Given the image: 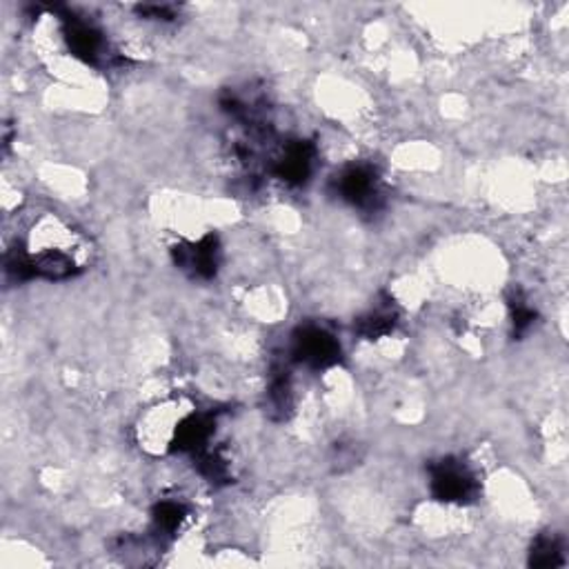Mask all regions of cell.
Returning a JSON list of instances; mask_svg holds the SVG:
<instances>
[{"mask_svg": "<svg viewBox=\"0 0 569 569\" xmlns=\"http://www.w3.org/2000/svg\"><path fill=\"white\" fill-rule=\"evenodd\" d=\"M316 148L307 140H292L271 159L269 172L288 185H303L314 172Z\"/></svg>", "mask_w": 569, "mask_h": 569, "instance_id": "cell-5", "label": "cell"}, {"mask_svg": "<svg viewBox=\"0 0 569 569\" xmlns=\"http://www.w3.org/2000/svg\"><path fill=\"white\" fill-rule=\"evenodd\" d=\"M512 325H514V334L523 336L525 332L532 329V325L536 323V312L527 305V301H523V297H514L512 303Z\"/></svg>", "mask_w": 569, "mask_h": 569, "instance_id": "cell-11", "label": "cell"}, {"mask_svg": "<svg viewBox=\"0 0 569 569\" xmlns=\"http://www.w3.org/2000/svg\"><path fill=\"white\" fill-rule=\"evenodd\" d=\"M65 40L77 58L85 60L88 65H101L109 60V45L101 30H96L92 23H85L81 19H67L65 25Z\"/></svg>", "mask_w": 569, "mask_h": 569, "instance_id": "cell-6", "label": "cell"}, {"mask_svg": "<svg viewBox=\"0 0 569 569\" xmlns=\"http://www.w3.org/2000/svg\"><path fill=\"white\" fill-rule=\"evenodd\" d=\"M187 516H189V510L181 501H161L152 512L154 536L159 541L174 538L183 530Z\"/></svg>", "mask_w": 569, "mask_h": 569, "instance_id": "cell-7", "label": "cell"}, {"mask_svg": "<svg viewBox=\"0 0 569 569\" xmlns=\"http://www.w3.org/2000/svg\"><path fill=\"white\" fill-rule=\"evenodd\" d=\"M562 543L556 534H541L530 551V565L534 567H560L562 558Z\"/></svg>", "mask_w": 569, "mask_h": 569, "instance_id": "cell-10", "label": "cell"}, {"mask_svg": "<svg viewBox=\"0 0 569 569\" xmlns=\"http://www.w3.org/2000/svg\"><path fill=\"white\" fill-rule=\"evenodd\" d=\"M267 405L269 411L278 418H288V414L294 407V390H292V381L290 374L284 370H276L271 381H269V390H267Z\"/></svg>", "mask_w": 569, "mask_h": 569, "instance_id": "cell-9", "label": "cell"}, {"mask_svg": "<svg viewBox=\"0 0 569 569\" xmlns=\"http://www.w3.org/2000/svg\"><path fill=\"white\" fill-rule=\"evenodd\" d=\"M178 269L191 278H213L221 265V243L219 236L207 234L200 241H185L172 249Z\"/></svg>", "mask_w": 569, "mask_h": 569, "instance_id": "cell-4", "label": "cell"}, {"mask_svg": "<svg viewBox=\"0 0 569 569\" xmlns=\"http://www.w3.org/2000/svg\"><path fill=\"white\" fill-rule=\"evenodd\" d=\"M334 191L356 209L372 211L381 205V178L372 165H349L334 178Z\"/></svg>", "mask_w": 569, "mask_h": 569, "instance_id": "cell-2", "label": "cell"}, {"mask_svg": "<svg viewBox=\"0 0 569 569\" xmlns=\"http://www.w3.org/2000/svg\"><path fill=\"white\" fill-rule=\"evenodd\" d=\"M430 487L437 501L467 506L478 496V478L461 458H441L430 467Z\"/></svg>", "mask_w": 569, "mask_h": 569, "instance_id": "cell-1", "label": "cell"}, {"mask_svg": "<svg viewBox=\"0 0 569 569\" xmlns=\"http://www.w3.org/2000/svg\"><path fill=\"white\" fill-rule=\"evenodd\" d=\"M396 323H398L396 307L392 303H381L372 312H368L356 327H359L361 336H365L370 340H376V338H383V336L392 334Z\"/></svg>", "mask_w": 569, "mask_h": 569, "instance_id": "cell-8", "label": "cell"}, {"mask_svg": "<svg viewBox=\"0 0 569 569\" xmlns=\"http://www.w3.org/2000/svg\"><path fill=\"white\" fill-rule=\"evenodd\" d=\"M340 342L323 327H303L292 338V359L314 370L332 368L340 361Z\"/></svg>", "mask_w": 569, "mask_h": 569, "instance_id": "cell-3", "label": "cell"}]
</instances>
